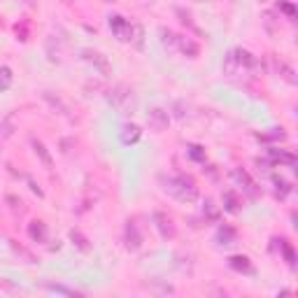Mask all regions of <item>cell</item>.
<instances>
[{
    "instance_id": "obj_1",
    "label": "cell",
    "mask_w": 298,
    "mask_h": 298,
    "mask_svg": "<svg viewBox=\"0 0 298 298\" xmlns=\"http://www.w3.org/2000/svg\"><path fill=\"white\" fill-rule=\"evenodd\" d=\"M161 189L170 193L173 198L182 200V203H196L198 200V186L191 177L186 175H161L159 177Z\"/></svg>"
},
{
    "instance_id": "obj_24",
    "label": "cell",
    "mask_w": 298,
    "mask_h": 298,
    "mask_svg": "<svg viewBox=\"0 0 298 298\" xmlns=\"http://www.w3.org/2000/svg\"><path fill=\"white\" fill-rule=\"evenodd\" d=\"M9 245H12V249H14V252L19 254V256H23V259L28 261V263H35V256H33V254L28 252L26 247H21L19 242H14V240H9Z\"/></svg>"
},
{
    "instance_id": "obj_13",
    "label": "cell",
    "mask_w": 298,
    "mask_h": 298,
    "mask_svg": "<svg viewBox=\"0 0 298 298\" xmlns=\"http://www.w3.org/2000/svg\"><path fill=\"white\" fill-rule=\"evenodd\" d=\"M229 266L233 268V270H238V273H252V261L247 259V256H242V254H238V256H231L229 259Z\"/></svg>"
},
{
    "instance_id": "obj_12",
    "label": "cell",
    "mask_w": 298,
    "mask_h": 298,
    "mask_svg": "<svg viewBox=\"0 0 298 298\" xmlns=\"http://www.w3.org/2000/svg\"><path fill=\"white\" fill-rule=\"evenodd\" d=\"M268 156H270L273 163H287V166H294V163H296L294 154H287L284 149H277V147H270V149H268Z\"/></svg>"
},
{
    "instance_id": "obj_25",
    "label": "cell",
    "mask_w": 298,
    "mask_h": 298,
    "mask_svg": "<svg viewBox=\"0 0 298 298\" xmlns=\"http://www.w3.org/2000/svg\"><path fill=\"white\" fill-rule=\"evenodd\" d=\"M5 200L9 203V207H12L14 212H19V214L26 212V205H23V200H21V198H16V196H7Z\"/></svg>"
},
{
    "instance_id": "obj_10",
    "label": "cell",
    "mask_w": 298,
    "mask_h": 298,
    "mask_svg": "<svg viewBox=\"0 0 298 298\" xmlns=\"http://www.w3.org/2000/svg\"><path fill=\"white\" fill-rule=\"evenodd\" d=\"M175 52H182L184 56H189V59H196L198 56V45L193 42L191 38H184V35H177V49Z\"/></svg>"
},
{
    "instance_id": "obj_30",
    "label": "cell",
    "mask_w": 298,
    "mask_h": 298,
    "mask_svg": "<svg viewBox=\"0 0 298 298\" xmlns=\"http://www.w3.org/2000/svg\"><path fill=\"white\" fill-rule=\"evenodd\" d=\"M45 98L49 100V103H52L54 107H61L63 112H65V105H63V103H61V100H59V98H54V96H52V93H49V91H45Z\"/></svg>"
},
{
    "instance_id": "obj_4",
    "label": "cell",
    "mask_w": 298,
    "mask_h": 298,
    "mask_svg": "<svg viewBox=\"0 0 298 298\" xmlns=\"http://www.w3.org/2000/svg\"><path fill=\"white\" fill-rule=\"evenodd\" d=\"M231 177H233V182L238 184V189H240L242 193H247L249 198H256V196H259V186H256V182H254L252 177L247 175L242 168L231 170Z\"/></svg>"
},
{
    "instance_id": "obj_29",
    "label": "cell",
    "mask_w": 298,
    "mask_h": 298,
    "mask_svg": "<svg viewBox=\"0 0 298 298\" xmlns=\"http://www.w3.org/2000/svg\"><path fill=\"white\" fill-rule=\"evenodd\" d=\"M277 9L287 12V14H289V19H294V16H296V9H294V5H289V2H277Z\"/></svg>"
},
{
    "instance_id": "obj_8",
    "label": "cell",
    "mask_w": 298,
    "mask_h": 298,
    "mask_svg": "<svg viewBox=\"0 0 298 298\" xmlns=\"http://www.w3.org/2000/svg\"><path fill=\"white\" fill-rule=\"evenodd\" d=\"M82 59L84 61H89L93 65V68H98L103 75H110V63H107V59L103 56L100 52H93V49H84L82 52Z\"/></svg>"
},
{
    "instance_id": "obj_3",
    "label": "cell",
    "mask_w": 298,
    "mask_h": 298,
    "mask_svg": "<svg viewBox=\"0 0 298 298\" xmlns=\"http://www.w3.org/2000/svg\"><path fill=\"white\" fill-rule=\"evenodd\" d=\"M110 31L115 33L119 42H133V23L126 21L123 16L112 14L110 16Z\"/></svg>"
},
{
    "instance_id": "obj_21",
    "label": "cell",
    "mask_w": 298,
    "mask_h": 298,
    "mask_svg": "<svg viewBox=\"0 0 298 298\" xmlns=\"http://www.w3.org/2000/svg\"><path fill=\"white\" fill-rule=\"evenodd\" d=\"M280 249H282V254H284V259H287V263H289L291 268L296 266V256H294V247L287 242V240H280Z\"/></svg>"
},
{
    "instance_id": "obj_7",
    "label": "cell",
    "mask_w": 298,
    "mask_h": 298,
    "mask_svg": "<svg viewBox=\"0 0 298 298\" xmlns=\"http://www.w3.org/2000/svg\"><path fill=\"white\" fill-rule=\"evenodd\" d=\"M154 224H156V229H159L161 238H166V240H173L175 238V224L170 219L166 212H154Z\"/></svg>"
},
{
    "instance_id": "obj_14",
    "label": "cell",
    "mask_w": 298,
    "mask_h": 298,
    "mask_svg": "<svg viewBox=\"0 0 298 298\" xmlns=\"http://www.w3.org/2000/svg\"><path fill=\"white\" fill-rule=\"evenodd\" d=\"M159 35H161V45L166 47V49H170V52H175L177 49V35L170 28H166V26H161L159 28Z\"/></svg>"
},
{
    "instance_id": "obj_16",
    "label": "cell",
    "mask_w": 298,
    "mask_h": 298,
    "mask_svg": "<svg viewBox=\"0 0 298 298\" xmlns=\"http://www.w3.org/2000/svg\"><path fill=\"white\" fill-rule=\"evenodd\" d=\"M224 207H226V210H229V212H238V210H240V203H242V200H240V196H238L236 191H224Z\"/></svg>"
},
{
    "instance_id": "obj_19",
    "label": "cell",
    "mask_w": 298,
    "mask_h": 298,
    "mask_svg": "<svg viewBox=\"0 0 298 298\" xmlns=\"http://www.w3.org/2000/svg\"><path fill=\"white\" fill-rule=\"evenodd\" d=\"M33 149H35V154L40 156V161L45 163L47 168H52L54 166V161H52V156H49V152H47V147L40 142V140H33Z\"/></svg>"
},
{
    "instance_id": "obj_26",
    "label": "cell",
    "mask_w": 298,
    "mask_h": 298,
    "mask_svg": "<svg viewBox=\"0 0 298 298\" xmlns=\"http://www.w3.org/2000/svg\"><path fill=\"white\" fill-rule=\"evenodd\" d=\"M275 186H277V196L280 198H287V193L291 191V184L284 182V179H275Z\"/></svg>"
},
{
    "instance_id": "obj_17",
    "label": "cell",
    "mask_w": 298,
    "mask_h": 298,
    "mask_svg": "<svg viewBox=\"0 0 298 298\" xmlns=\"http://www.w3.org/2000/svg\"><path fill=\"white\" fill-rule=\"evenodd\" d=\"M240 72V65H238V59H236V52H229L226 54V59H224V75H238Z\"/></svg>"
},
{
    "instance_id": "obj_11",
    "label": "cell",
    "mask_w": 298,
    "mask_h": 298,
    "mask_svg": "<svg viewBox=\"0 0 298 298\" xmlns=\"http://www.w3.org/2000/svg\"><path fill=\"white\" fill-rule=\"evenodd\" d=\"M28 236H31L33 242H47L49 240V231H47L45 222H33L28 226Z\"/></svg>"
},
{
    "instance_id": "obj_23",
    "label": "cell",
    "mask_w": 298,
    "mask_h": 298,
    "mask_svg": "<svg viewBox=\"0 0 298 298\" xmlns=\"http://www.w3.org/2000/svg\"><path fill=\"white\" fill-rule=\"evenodd\" d=\"M277 72H280V77H284V79H287V82H289V84H296V77H294V70L289 68V65H287V63H277Z\"/></svg>"
},
{
    "instance_id": "obj_27",
    "label": "cell",
    "mask_w": 298,
    "mask_h": 298,
    "mask_svg": "<svg viewBox=\"0 0 298 298\" xmlns=\"http://www.w3.org/2000/svg\"><path fill=\"white\" fill-rule=\"evenodd\" d=\"M47 289L49 291H56V294H65V296H77L72 289H68V287H63V284H47Z\"/></svg>"
},
{
    "instance_id": "obj_15",
    "label": "cell",
    "mask_w": 298,
    "mask_h": 298,
    "mask_svg": "<svg viewBox=\"0 0 298 298\" xmlns=\"http://www.w3.org/2000/svg\"><path fill=\"white\" fill-rule=\"evenodd\" d=\"M217 242H219V247L233 245V242H236V231L231 229V226H222L219 233H217Z\"/></svg>"
},
{
    "instance_id": "obj_9",
    "label": "cell",
    "mask_w": 298,
    "mask_h": 298,
    "mask_svg": "<svg viewBox=\"0 0 298 298\" xmlns=\"http://www.w3.org/2000/svg\"><path fill=\"white\" fill-rule=\"evenodd\" d=\"M119 138H121L123 145H135L140 138H142V130L135 123H123L121 130H119Z\"/></svg>"
},
{
    "instance_id": "obj_5",
    "label": "cell",
    "mask_w": 298,
    "mask_h": 298,
    "mask_svg": "<svg viewBox=\"0 0 298 298\" xmlns=\"http://www.w3.org/2000/svg\"><path fill=\"white\" fill-rule=\"evenodd\" d=\"M147 123H149V128H152V130L163 133V130L168 128V123H170V115L163 110V107H152V110L147 112Z\"/></svg>"
},
{
    "instance_id": "obj_18",
    "label": "cell",
    "mask_w": 298,
    "mask_h": 298,
    "mask_svg": "<svg viewBox=\"0 0 298 298\" xmlns=\"http://www.w3.org/2000/svg\"><path fill=\"white\" fill-rule=\"evenodd\" d=\"M70 240H72V245H75L77 249H79V252H89V249H91L89 240H86V238L82 236V231L72 229V231H70Z\"/></svg>"
},
{
    "instance_id": "obj_20",
    "label": "cell",
    "mask_w": 298,
    "mask_h": 298,
    "mask_svg": "<svg viewBox=\"0 0 298 298\" xmlns=\"http://www.w3.org/2000/svg\"><path fill=\"white\" fill-rule=\"evenodd\" d=\"M12 79H14L12 70H9L7 65H2V68H0V91H7L9 86H12Z\"/></svg>"
},
{
    "instance_id": "obj_6",
    "label": "cell",
    "mask_w": 298,
    "mask_h": 298,
    "mask_svg": "<svg viewBox=\"0 0 298 298\" xmlns=\"http://www.w3.org/2000/svg\"><path fill=\"white\" fill-rule=\"evenodd\" d=\"M123 240H126V249L128 252H138L142 247V233H140L138 224L135 222H126V229H123Z\"/></svg>"
},
{
    "instance_id": "obj_22",
    "label": "cell",
    "mask_w": 298,
    "mask_h": 298,
    "mask_svg": "<svg viewBox=\"0 0 298 298\" xmlns=\"http://www.w3.org/2000/svg\"><path fill=\"white\" fill-rule=\"evenodd\" d=\"M203 214H205V219H210V222H217V219H219V207L214 205L212 200H205Z\"/></svg>"
},
{
    "instance_id": "obj_2",
    "label": "cell",
    "mask_w": 298,
    "mask_h": 298,
    "mask_svg": "<svg viewBox=\"0 0 298 298\" xmlns=\"http://www.w3.org/2000/svg\"><path fill=\"white\" fill-rule=\"evenodd\" d=\"M107 103L112 107H117L119 112L128 115V110L135 107V96H133V91L126 84H117L112 91L107 93Z\"/></svg>"
},
{
    "instance_id": "obj_28",
    "label": "cell",
    "mask_w": 298,
    "mask_h": 298,
    "mask_svg": "<svg viewBox=\"0 0 298 298\" xmlns=\"http://www.w3.org/2000/svg\"><path fill=\"white\" fill-rule=\"evenodd\" d=\"M189 156H191L193 161H205V154L200 152L198 145H191V147H189Z\"/></svg>"
}]
</instances>
